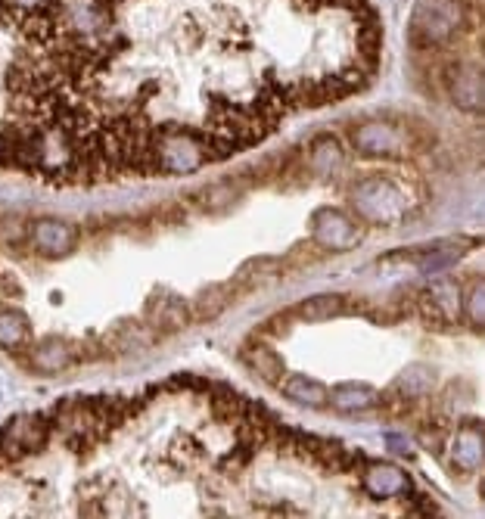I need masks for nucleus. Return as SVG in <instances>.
<instances>
[{"label":"nucleus","mask_w":485,"mask_h":519,"mask_svg":"<svg viewBox=\"0 0 485 519\" xmlns=\"http://www.w3.org/2000/svg\"><path fill=\"white\" fill-rule=\"evenodd\" d=\"M349 206L364 224L395 227L411 215L414 199L405 181L392 175H367L349 187Z\"/></svg>","instance_id":"2"},{"label":"nucleus","mask_w":485,"mask_h":519,"mask_svg":"<svg viewBox=\"0 0 485 519\" xmlns=\"http://www.w3.org/2000/svg\"><path fill=\"white\" fill-rule=\"evenodd\" d=\"M234 293H231V286H224V283H215L209 286V290H203L193 305H190V314H193V321H215V317L231 305Z\"/></svg>","instance_id":"16"},{"label":"nucleus","mask_w":485,"mask_h":519,"mask_svg":"<svg viewBox=\"0 0 485 519\" xmlns=\"http://www.w3.org/2000/svg\"><path fill=\"white\" fill-rule=\"evenodd\" d=\"M445 81H448V91H451L454 103H458L461 109H467V112L482 109V78H479V63L476 60L451 66Z\"/></svg>","instance_id":"8"},{"label":"nucleus","mask_w":485,"mask_h":519,"mask_svg":"<svg viewBox=\"0 0 485 519\" xmlns=\"http://www.w3.org/2000/svg\"><path fill=\"white\" fill-rule=\"evenodd\" d=\"M386 442H389V445H392V451H398V454H411V445H408L402 436H392V432H389Z\"/></svg>","instance_id":"22"},{"label":"nucleus","mask_w":485,"mask_h":519,"mask_svg":"<svg viewBox=\"0 0 485 519\" xmlns=\"http://www.w3.org/2000/svg\"><path fill=\"white\" fill-rule=\"evenodd\" d=\"M32 364L38 373H60L69 364H75V349L63 339H47L32 352Z\"/></svg>","instance_id":"14"},{"label":"nucleus","mask_w":485,"mask_h":519,"mask_svg":"<svg viewBox=\"0 0 485 519\" xmlns=\"http://www.w3.org/2000/svg\"><path fill=\"white\" fill-rule=\"evenodd\" d=\"M339 165H342V147L336 137H318L311 143V168L318 175H333Z\"/></svg>","instance_id":"20"},{"label":"nucleus","mask_w":485,"mask_h":519,"mask_svg":"<svg viewBox=\"0 0 485 519\" xmlns=\"http://www.w3.org/2000/svg\"><path fill=\"white\" fill-rule=\"evenodd\" d=\"M433 386H436V373L423 364H411L405 373H398L392 389L402 392V398H426L433 392Z\"/></svg>","instance_id":"18"},{"label":"nucleus","mask_w":485,"mask_h":519,"mask_svg":"<svg viewBox=\"0 0 485 519\" xmlns=\"http://www.w3.org/2000/svg\"><path fill=\"white\" fill-rule=\"evenodd\" d=\"M464 314L473 330H479L485 324V286L482 280H473V286L464 293Z\"/></svg>","instance_id":"21"},{"label":"nucleus","mask_w":485,"mask_h":519,"mask_svg":"<svg viewBox=\"0 0 485 519\" xmlns=\"http://www.w3.org/2000/svg\"><path fill=\"white\" fill-rule=\"evenodd\" d=\"M349 302L346 296H336V293H324V296H311L305 302H299L296 314L305 317V321H333V317L346 314Z\"/></svg>","instance_id":"17"},{"label":"nucleus","mask_w":485,"mask_h":519,"mask_svg":"<svg viewBox=\"0 0 485 519\" xmlns=\"http://www.w3.org/2000/svg\"><path fill=\"white\" fill-rule=\"evenodd\" d=\"M467 28L461 0H420L411 16V41L420 50H442Z\"/></svg>","instance_id":"3"},{"label":"nucleus","mask_w":485,"mask_h":519,"mask_svg":"<svg viewBox=\"0 0 485 519\" xmlns=\"http://www.w3.org/2000/svg\"><path fill=\"white\" fill-rule=\"evenodd\" d=\"M358 485L367 498H380V501H392V498H408L414 492L411 476L405 470H398L392 464H367L358 470Z\"/></svg>","instance_id":"6"},{"label":"nucleus","mask_w":485,"mask_h":519,"mask_svg":"<svg viewBox=\"0 0 485 519\" xmlns=\"http://www.w3.org/2000/svg\"><path fill=\"white\" fill-rule=\"evenodd\" d=\"M367 0H0V165L178 178L377 75Z\"/></svg>","instance_id":"1"},{"label":"nucleus","mask_w":485,"mask_h":519,"mask_svg":"<svg viewBox=\"0 0 485 519\" xmlns=\"http://www.w3.org/2000/svg\"><path fill=\"white\" fill-rule=\"evenodd\" d=\"M147 321L156 333H178L193 324V314L178 296H153L147 302Z\"/></svg>","instance_id":"10"},{"label":"nucleus","mask_w":485,"mask_h":519,"mask_svg":"<svg viewBox=\"0 0 485 519\" xmlns=\"http://www.w3.org/2000/svg\"><path fill=\"white\" fill-rule=\"evenodd\" d=\"M417 308L426 321L454 324L458 317H464V286L454 277H439L433 280V286H426L420 293Z\"/></svg>","instance_id":"5"},{"label":"nucleus","mask_w":485,"mask_h":519,"mask_svg":"<svg viewBox=\"0 0 485 519\" xmlns=\"http://www.w3.org/2000/svg\"><path fill=\"white\" fill-rule=\"evenodd\" d=\"M451 464L461 473H479L482 467V426L464 423L451 439Z\"/></svg>","instance_id":"11"},{"label":"nucleus","mask_w":485,"mask_h":519,"mask_svg":"<svg viewBox=\"0 0 485 519\" xmlns=\"http://www.w3.org/2000/svg\"><path fill=\"white\" fill-rule=\"evenodd\" d=\"M280 389L290 401L296 405H308V408H327V398H330V389L318 380H308L302 373H293V377H283L280 380Z\"/></svg>","instance_id":"13"},{"label":"nucleus","mask_w":485,"mask_h":519,"mask_svg":"<svg viewBox=\"0 0 485 519\" xmlns=\"http://www.w3.org/2000/svg\"><path fill=\"white\" fill-rule=\"evenodd\" d=\"M243 361L255 373H259L265 383H274V386H280L283 373H287V367H283V358L274 349H268V345H246V349H243Z\"/></svg>","instance_id":"15"},{"label":"nucleus","mask_w":485,"mask_h":519,"mask_svg":"<svg viewBox=\"0 0 485 519\" xmlns=\"http://www.w3.org/2000/svg\"><path fill=\"white\" fill-rule=\"evenodd\" d=\"M405 131L402 128H395L389 122H367L361 128L352 131V143L367 153V156H380V153H402L405 150Z\"/></svg>","instance_id":"7"},{"label":"nucleus","mask_w":485,"mask_h":519,"mask_svg":"<svg viewBox=\"0 0 485 519\" xmlns=\"http://www.w3.org/2000/svg\"><path fill=\"white\" fill-rule=\"evenodd\" d=\"M32 243L41 255H66L78 243V230L69 221L44 218V221H35L32 227Z\"/></svg>","instance_id":"9"},{"label":"nucleus","mask_w":485,"mask_h":519,"mask_svg":"<svg viewBox=\"0 0 485 519\" xmlns=\"http://www.w3.org/2000/svg\"><path fill=\"white\" fill-rule=\"evenodd\" d=\"M361 224L342 209H318L311 215V240L327 252H352L361 243Z\"/></svg>","instance_id":"4"},{"label":"nucleus","mask_w":485,"mask_h":519,"mask_svg":"<svg viewBox=\"0 0 485 519\" xmlns=\"http://www.w3.org/2000/svg\"><path fill=\"white\" fill-rule=\"evenodd\" d=\"M377 401H380L377 389H370L367 383H339L330 389L327 405H333L342 414H358V411L377 408Z\"/></svg>","instance_id":"12"},{"label":"nucleus","mask_w":485,"mask_h":519,"mask_svg":"<svg viewBox=\"0 0 485 519\" xmlns=\"http://www.w3.org/2000/svg\"><path fill=\"white\" fill-rule=\"evenodd\" d=\"M32 327H28V317L13 308H0V345L4 349H19L28 342Z\"/></svg>","instance_id":"19"}]
</instances>
